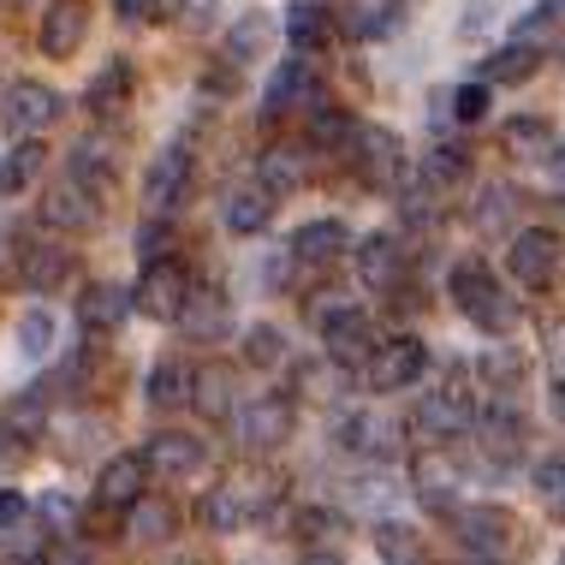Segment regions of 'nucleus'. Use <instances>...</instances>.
<instances>
[{"label": "nucleus", "instance_id": "f257e3e1", "mask_svg": "<svg viewBox=\"0 0 565 565\" xmlns=\"http://www.w3.org/2000/svg\"><path fill=\"white\" fill-rule=\"evenodd\" d=\"M447 292L458 303V316L477 322L482 333H494V340H507V333L518 328V298L494 280V268L477 263V256H465V263L447 274Z\"/></svg>", "mask_w": 565, "mask_h": 565}, {"label": "nucleus", "instance_id": "f03ea898", "mask_svg": "<svg viewBox=\"0 0 565 565\" xmlns=\"http://www.w3.org/2000/svg\"><path fill=\"white\" fill-rule=\"evenodd\" d=\"M310 322L322 328V345H328V363L340 370H363L375 351V322L358 310V303H316Z\"/></svg>", "mask_w": 565, "mask_h": 565}, {"label": "nucleus", "instance_id": "7ed1b4c3", "mask_svg": "<svg viewBox=\"0 0 565 565\" xmlns=\"http://www.w3.org/2000/svg\"><path fill=\"white\" fill-rule=\"evenodd\" d=\"M452 536L458 547H465L470 559H488V565H500L512 554V542H518V518L507 507H452Z\"/></svg>", "mask_w": 565, "mask_h": 565}, {"label": "nucleus", "instance_id": "20e7f679", "mask_svg": "<svg viewBox=\"0 0 565 565\" xmlns=\"http://www.w3.org/2000/svg\"><path fill=\"white\" fill-rule=\"evenodd\" d=\"M423 370H429V345L417 333H393V340H375L370 363H363V381L375 393H405L423 381Z\"/></svg>", "mask_w": 565, "mask_h": 565}, {"label": "nucleus", "instance_id": "39448f33", "mask_svg": "<svg viewBox=\"0 0 565 565\" xmlns=\"http://www.w3.org/2000/svg\"><path fill=\"white\" fill-rule=\"evenodd\" d=\"M345 156L358 167L363 185H375V191H393L405 179V143H399V131H387V126H358L345 143Z\"/></svg>", "mask_w": 565, "mask_h": 565}, {"label": "nucleus", "instance_id": "423d86ee", "mask_svg": "<svg viewBox=\"0 0 565 565\" xmlns=\"http://www.w3.org/2000/svg\"><path fill=\"white\" fill-rule=\"evenodd\" d=\"M470 423H477V399L465 387H435L411 411V429H417V440H429V447H447V440L470 435Z\"/></svg>", "mask_w": 565, "mask_h": 565}, {"label": "nucleus", "instance_id": "0eeeda50", "mask_svg": "<svg viewBox=\"0 0 565 565\" xmlns=\"http://www.w3.org/2000/svg\"><path fill=\"white\" fill-rule=\"evenodd\" d=\"M298 429V405L286 399V393H263V399H250L238 411V440H244V452H280L286 440H292Z\"/></svg>", "mask_w": 565, "mask_h": 565}, {"label": "nucleus", "instance_id": "6e6552de", "mask_svg": "<svg viewBox=\"0 0 565 565\" xmlns=\"http://www.w3.org/2000/svg\"><path fill=\"white\" fill-rule=\"evenodd\" d=\"M185 298H191V274L179 263H167V256H149V268L137 274V286H131V310L156 316V322H179Z\"/></svg>", "mask_w": 565, "mask_h": 565}, {"label": "nucleus", "instance_id": "1a4fd4ad", "mask_svg": "<svg viewBox=\"0 0 565 565\" xmlns=\"http://www.w3.org/2000/svg\"><path fill=\"white\" fill-rule=\"evenodd\" d=\"M60 114H66V108H60V89L36 84V78L7 84V96H0V126H7L12 137H42Z\"/></svg>", "mask_w": 565, "mask_h": 565}, {"label": "nucleus", "instance_id": "9d476101", "mask_svg": "<svg viewBox=\"0 0 565 565\" xmlns=\"http://www.w3.org/2000/svg\"><path fill=\"white\" fill-rule=\"evenodd\" d=\"M102 203H108V191L89 185L78 173H66L49 185V196H42V221H49L54 233H84V226L102 221Z\"/></svg>", "mask_w": 565, "mask_h": 565}, {"label": "nucleus", "instance_id": "9b49d317", "mask_svg": "<svg viewBox=\"0 0 565 565\" xmlns=\"http://www.w3.org/2000/svg\"><path fill=\"white\" fill-rule=\"evenodd\" d=\"M559 256H565V238L554 233V226H524V233H512L507 268H512V280H518V286L542 292V286L559 274Z\"/></svg>", "mask_w": 565, "mask_h": 565}, {"label": "nucleus", "instance_id": "f8f14e48", "mask_svg": "<svg viewBox=\"0 0 565 565\" xmlns=\"http://www.w3.org/2000/svg\"><path fill=\"white\" fill-rule=\"evenodd\" d=\"M470 429H477V440H482V452L494 458V465H512L518 452H524V411H518L507 393H494V399H488L482 411H477V423H470Z\"/></svg>", "mask_w": 565, "mask_h": 565}, {"label": "nucleus", "instance_id": "ddd939ff", "mask_svg": "<svg viewBox=\"0 0 565 565\" xmlns=\"http://www.w3.org/2000/svg\"><path fill=\"white\" fill-rule=\"evenodd\" d=\"M333 440H340V452L351 458H393L399 452V423L387 417V411H351V417L333 429Z\"/></svg>", "mask_w": 565, "mask_h": 565}, {"label": "nucleus", "instance_id": "4468645a", "mask_svg": "<svg viewBox=\"0 0 565 565\" xmlns=\"http://www.w3.org/2000/svg\"><path fill=\"white\" fill-rule=\"evenodd\" d=\"M19 280L36 298L60 292V286L72 280V250H66V244H54V238H30L24 250H19Z\"/></svg>", "mask_w": 565, "mask_h": 565}, {"label": "nucleus", "instance_id": "2eb2a0df", "mask_svg": "<svg viewBox=\"0 0 565 565\" xmlns=\"http://www.w3.org/2000/svg\"><path fill=\"white\" fill-rule=\"evenodd\" d=\"M84 36H89V7H84V0H54V7L42 12L36 42H42V54H49V60H72L84 49Z\"/></svg>", "mask_w": 565, "mask_h": 565}, {"label": "nucleus", "instance_id": "dca6fc26", "mask_svg": "<svg viewBox=\"0 0 565 565\" xmlns=\"http://www.w3.org/2000/svg\"><path fill=\"white\" fill-rule=\"evenodd\" d=\"M185 191H191V149L173 143V149H161V156L149 161V173H143V203L156 209V215H167V209H173Z\"/></svg>", "mask_w": 565, "mask_h": 565}, {"label": "nucleus", "instance_id": "f3484780", "mask_svg": "<svg viewBox=\"0 0 565 565\" xmlns=\"http://www.w3.org/2000/svg\"><path fill=\"white\" fill-rule=\"evenodd\" d=\"M351 250V226L345 221H303L298 233H292V244H286V256L292 263H303V268H328V263H340V256Z\"/></svg>", "mask_w": 565, "mask_h": 565}, {"label": "nucleus", "instance_id": "a211bd4d", "mask_svg": "<svg viewBox=\"0 0 565 565\" xmlns=\"http://www.w3.org/2000/svg\"><path fill=\"white\" fill-rule=\"evenodd\" d=\"M298 108H316V78H310V60H280L274 78L263 89V114L268 119H286Z\"/></svg>", "mask_w": 565, "mask_h": 565}, {"label": "nucleus", "instance_id": "6ab92c4d", "mask_svg": "<svg viewBox=\"0 0 565 565\" xmlns=\"http://www.w3.org/2000/svg\"><path fill=\"white\" fill-rule=\"evenodd\" d=\"M143 465H149V477H167V482L196 477V470H203V440L185 435V429H161L143 447Z\"/></svg>", "mask_w": 565, "mask_h": 565}, {"label": "nucleus", "instance_id": "aec40b11", "mask_svg": "<svg viewBox=\"0 0 565 565\" xmlns=\"http://www.w3.org/2000/svg\"><path fill=\"white\" fill-rule=\"evenodd\" d=\"M137 494H149V465H143V452L108 458V465H102V477H96V507L126 512Z\"/></svg>", "mask_w": 565, "mask_h": 565}, {"label": "nucleus", "instance_id": "412c9836", "mask_svg": "<svg viewBox=\"0 0 565 565\" xmlns=\"http://www.w3.org/2000/svg\"><path fill=\"white\" fill-rule=\"evenodd\" d=\"M179 328H185L196 345H215V340H226V328H233V303H226V292H215V286H191L185 310H179Z\"/></svg>", "mask_w": 565, "mask_h": 565}, {"label": "nucleus", "instance_id": "4be33fe9", "mask_svg": "<svg viewBox=\"0 0 565 565\" xmlns=\"http://www.w3.org/2000/svg\"><path fill=\"white\" fill-rule=\"evenodd\" d=\"M131 316V292L126 286H108V280H96V286H84V298H78V328L89 333V340H108V333H119V322Z\"/></svg>", "mask_w": 565, "mask_h": 565}, {"label": "nucleus", "instance_id": "5701e85b", "mask_svg": "<svg viewBox=\"0 0 565 565\" xmlns=\"http://www.w3.org/2000/svg\"><path fill=\"white\" fill-rule=\"evenodd\" d=\"M358 280L375 286V292H393V286L405 280V250L393 233H370L358 244Z\"/></svg>", "mask_w": 565, "mask_h": 565}, {"label": "nucleus", "instance_id": "b1692460", "mask_svg": "<svg viewBox=\"0 0 565 565\" xmlns=\"http://www.w3.org/2000/svg\"><path fill=\"white\" fill-rule=\"evenodd\" d=\"M131 89H137V78H131V60H108V66L89 78V89H84V108L96 114V119H119L131 108Z\"/></svg>", "mask_w": 565, "mask_h": 565}, {"label": "nucleus", "instance_id": "393cba45", "mask_svg": "<svg viewBox=\"0 0 565 565\" xmlns=\"http://www.w3.org/2000/svg\"><path fill=\"white\" fill-rule=\"evenodd\" d=\"M274 42V19L263 7L238 12L233 24H226V42H221V60H233V66H250V60H263V49Z\"/></svg>", "mask_w": 565, "mask_h": 565}, {"label": "nucleus", "instance_id": "a878e982", "mask_svg": "<svg viewBox=\"0 0 565 565\" xmlns=\"http://www.w3.org/2000/svg\"><path fill=\"white\" fill-rule=\"evenodd\" d=\"M191 405L203 411L209 423H226V411L238 405V381L226 363H203V370H191Z\"/></svg>", "mask_w": 565, "mask_h": 565}, {"label": "nucleus", "instance_id": "bb28decb", "mask_svg": "<svg viewBox=\"0 0 565 565\" xmlns=\"http://www.w3.org/2000/svg\"><path fill=\"white\" fill-rule=\"evenodd\" d=\"M411 482H417V500L429 512H452L458 507V465H452L447 452H423L417 458V477H411Z\"/></svg>", "mask_w": 565, "mask_h": 565}, {"label": "nucleus", "instance_id": "cd10ccee", "mask_svg": "<svg viewBox=\"0 0 565 565\" xmlns=\"http://www.w3.org/2000/svg\"><path fill=\"white\" fill-rule=\"evenodd\" d=\"M500 143H507V156H518V161H554V156H559V131L547 126V119H536V114L507 119Z\"/></svg>", "mask_w": 565, "mask_h": 565}, {"label": "nucleus", "instance_id": "c85d7f7f", "mask_svg": "<svg viewBox=\"0 0 565 565\" xmlns=\"http://www.w3.org/2000/svg\"><path fill=\"white\" fill-rule=\"evenodd\" d=\"M310 185V149L298 143H274L263 156V191L268 196H286V191H303Z\"/></svg>", "mask_w": 565, "mask_h": 565}, {"label": "nucleus", "instance_id": "c756f323", "mask_svg": "<svg viewBox=\"0 0 565 565\" xmlns=\"http://www.w3.org/2000/svg\"><path fill=\"white\" fill-rule=\"evenodd\" d=\"M42 161H49L42 137H19V143L0 156V196H24V191L42 179Z\"/></svg>", "mask_w": 565, "mask_h": 565}, {"label": "nucleus", "instance_id": "7c9ffc66", "mask_svg": "<svg viewBox=\"0 0 565 565\" xmlns=\"http://www.w3.org/2000/svg\"><path fill=\"white\" fill-rule=\"evenodd\" d=\"M536 72H542V49L536 42H518V36L482 60V84H530Z\"/></svg>", "mask_w": 565, "mask_h": 565}, {"label": "nucleus", "instance_id": "2f4dec72", "mask_svg": "<svg viewBox=\"0 0 565 565\" xmlns=\"http://www.w3.org/2000/svg\"><path fill=\"white\" fill-rule=\"evenodd\" d=\"M221 221H226V233H263V226L274 221V196L263 185L226 191L221 196Z\"/></svg>", "mask_w": 565, "mask_h": 565}, {"label": "nucleus", "instance_id": "473e14b6", "mask_svg": "<svg viewBox=\"0 0 565 565\" xmlns=\"http://www.w3.org/2000/svg\"><path fill=\"white\" fill-rule=\"evenodd\" d=\"M30 524H36V536H54V542H78L84 536V512L72 494H42L36 507H30Z\"/></svg>", "mask_w": 565, "mask_h": 565}, {"label": "nucleus", "instance_id": "72a5a7b5", "mask_svg": "<svg viewBox=\"0 0 565 565\" xmlns=\"http://www.w3.org/2000/svg\"><path fill=\"white\" fill-rule=\"evenodd\" d=\"M417 179H423V191H458V185L470 179V149L435 143L429 156L417 161Z\"/></svg>", "mask_w": 565, "mask_h": 565}, {"label": "nucleus", "instance_id": "f704fd0d", "mask_svg": "<svg viewBox=\"0 0 565 565\" xmlns=\"http://www.w3.org/2000/svg\"><path fill=\"white\" fill-rule=\"evenodd\" d=\"M340 30H345L351 42L387 36V30H399V0H351L345 19H340Z\"/></svg>", "mask_w": 565, "mask_h": 565}, {"label": "nucleus", "instance_id": "c9c22d12", "mask_svg": "<svg viewBox=\"0 0 565 565\" xmlns=\"http://www.w3.org/2000/svg\"><path fill=\"white\" fill-rule=\"evenodd\" d=\"M226 488H233V500L244 507V524L280 507V477L274 470H238V477H226Z\"/></svg>", "mask_w": 565, "mask_h": 565}, {"label": "nucleus", "instance_id": "e433bc0d", "mask_svg": "<svg viewBox=\"0 0 565 565\" xmlns=\"http://www.w3.org/2000/svg\"><path fill=\"white\" fill-rule=\"evenodd\" d=\"M173 530H179V512L167 507V500L137 494L131 507H126V536L131 542H161V536H173Z\"/></svg>", "mask_w": 565, "mask_h": 565}, {"label": "nucleus", "instance_id": "4c0bfd02", "mask_svg": "<svg viewBox=\"0 0 565 565\" xmlns=\"http://www.w3.org/2000/svg\"><path fill=\"white\" fill-rule=\"evenodd\" d=\"M286 36H292L298 54H316L333 36V19L322 7H310V0H298V7H286Z\"/></svg>", "mask_w": 565, "mask_h": 565}, {"label": "nucleus", "instance_id": "58836bf2", "mask_svg": "<svg viewBox=\"0 0 565 565\" xmlns=\"http://www.w3.org/2000/svg\"><path fill=\"white\" fill-rule=\"evenodd\" d=\"M42 423H49V393H42V387H24L19 399L0 411V429H12L19 440H36Z\"/></svg>", "mask_w": 565, "mask_h": 565}, {"label": "nucleus", "instance_id": "ea45409f", "mask_svg": "<svg viewBox=\"0 0 565 565\" xmlns=\"http://www.w3.org/2000/svg\"><path fill=\"white\" fill-rule=\"evenodd\" d=\"M149 405L156 411L191 405V370L185 363H156V375H149Z\"/></svg>", "mask_w": 565, "mask_h": 565}, {"label": "nucleus", "instance_id": "a19ab883", "mask_svg": "<svg viewBox=\"0 0 565 565\" xmlns=\"http://www.w3.org/2000/svg\"><path fill=\"white\" fill-rule=\"evenodd\" d=\"M12 340H19V358H49L54 351V310H24L19 328H12Z\"/></svg>", "mask_w": 565, "mask_h": 565}, {"label": "nucleus", "instance_id": "79ce46f5", "mask_svg": "<svg viewBox=\"0 0 565 565\" xmlns=\"http://www.w3.org/2000/svg\"><path fill=\"white\" fill-rule=\"evenodd\" d=\"M196 518H203V530H215V536H233V530L244 524V507L233 500V488H209L203 494V507H196Z\"/></svg>", "mask_w": 565, "mask_h": 565}, {"label": "nucleus", "instance_id": "37998d69", "mask_svg": "<svg viewBox=\"0 0 565 565\" xmlns=\"http://www.w3.org/2000/svg\"><path fill=\"white\" fill-rule=\"evenodd\" d=\"M351 131H358V126H351V114L328 108V102H322V108H316V119H310V143H316V149H328V156H345Z\"/></svg>", "mask_w": 565, "mask_h": 565}, {"label": "nucleus", "instance_id": "c03bdc74", "mask_svg": "<svg viewBox=\"0 0 565 565\" xmlns=\"http://www.w3.org/2000/svg\"><path fill=\"white\" fill-rule=\"evenodd\" d=\"M482 381H488V393H512L518 381H524V358H518L512 345H488L482 351Z\"/></svg>", "mask_w": 565, "mask_h": 565}, {"label": "nucleus", "instance_id": "a18cd8bd", "mask_svg": "<svg viewBox=\"0 0 565 565\" xmlns=\"http://www.w3.org/2000/svg\"><path fill=\"white\" fill-rule=\"evenodd\" d=\"M244 363H250V370H274V363H286V333L268 328V322H256L250 333H244Z\"/></svg>", "mask_w": 565, "mask_h": 565}, {"label": "nucleus", "instance_id": "49530a36", "mask_svg": "<svg viewBox=\"0 0 565 565\" xmlns=\"http://www.w3.org/2000/svg\"><path fill=\"white\" fill-rule=\"evenodd\" d=\"M488 102H494V84H458L447 96V114L458 119V126H477V119H488Z\"/></svg>", "mask_w": 565, "mask_h": 565}, {"label": "nucleus", "instance_id": "de8ad7c7", "mask_svg": "<svg viewBox=\"0 0 565 565\" xmlns=\"http://www.w3.org/2000/svg\"><path fill=\"white\" fill-rule=\"evenodd\" d=\"M512 209H518V191L512 185H488L477 196V226H482V233H494V226H507Z\"/></svg>", "mask_w": 565, "mask_h": 565}, {"label": "nucleus", "instance_id": "09e8293b", "mask_svg": "<svg viewBox=\"0 0 565 565\" xmlns=\"http://www.w3.org/2000/svg\"><path fill=\"white\" fill-rule=\"evenodd\" d=\"M49 554H42V542L19 536V530H0V565H42Z\"/></svg>", "mask_w": 565, "mask_h": 565}, {"label": "nucleus", "instance_id": "8fccbe9b", "mask_svg": "<svg viewBox=\"0 0 565 565\" xmlns=\"http://www.w3.org/2000/svg\"><path fill=\"white\" fill-rule=\"evenodd\" d=\"M24 524H30V500L0 488V530H24Z\"/></svg>", "mask_w": 565, "mask_h": 565}, {"label": "nucleus", "instance_id": "3c124183", "mask_svg": "<svg viewBox=\"0 0 565 565\" xmlns=\"http://www.w3.org/2000/svg\"><path fill=\"white\" fill-rule=\"evenodd\" d=\"M536 488H542L547 500L565 488V452H554V458H542V465H536Z\"/></svg>", "mask_w": 565, "mask_h": 565}, {"label": "nucleus", "instance_id": "603ef678", "mask_svg": "<svg viewBox=\"0 0 565 565\" xmlns=\"http://www.w3.org/2000/svg\"><path fill=\"white\" fill-rule=\"evenodd\" d=\"M351 488H358V494H351L358 507H381V500H387V482H381V477H363V482H351Z\"/></svg>", "mask_w": 565, "mask_h": 565}, {"label": "nucleus", "instance_id": "864d4df0", "mask_svg": "<svg viewBox=\"0 0 565 565\" xmlns=\"http://www.w3.org/2000/svg\"><path fill=\"white\" fill-rule=\"evenodd\" d=\"M114 12L126 24H143V19H156V0H114Z\"/></svg>", "mask_w": 565, "mask_h": 565}, {"label": "nucleus", "instance_id": "5fc2aeb1", "mask_svg": "<svg viewBox=\"0 0 565 565\" xmlns=\"http://www.w3.org/2000/svg\"><path fill=\"white\" fill-rule=\"evenodd\" d=\"M19 458H24V440L12 435V429H0V470H12Z\"/></svg>", "mask_w": 565, "mask_h": 565}, {"label": "nucleus", "instance_id": "6e6d98bb", "mask_svg": "<svg viewBox=\"0 0 565 565\" xmlns=\"http://www.w3.org/2000/svg\"><path fill=\"white\" fill-rule=\"evenodd\" d=\"M333 524V512H298V530L303 536H316V530H328Z\"/></svg>", "mask_w": 565, "mask_h": 565}, {"label": "nucleus", "instance_id": "4d7b16f0", "mask_svg": "<svg viewBox=\"0 0 565 565\" xmlns=\"http://www.w3.org/2000/svg\"><path fill=\"white\" fill-rule=\"evenodd\" d=\"M554 417L565 423V381H554Z\"/></svg>", "mask_w": 565, "mask_h": 565}, {"label": "nucleus", "instance_id": "13d9d810", "mask_svg": "<svg viewBox=\"0 0 565 565\" xmlns=\"http://www.w3.org/2000/svg\"><path fill=\"white\" fill-rule=\"evenodd\" d=\"M303 565H345V559H340V554H310Z\"/></svg>", "mask_w": 565, "mask_h": 565}, {"label": "nucleus", "instance_id": "bf43d9fd", "mask_svg": "<svg viewBox=\"0 0 565 565\" xmlns=\"http://www.w3.org/2000/svg\"><path fill=\"white\" fill-rule=\"evenodd\" d=\"M554 512H559V518H565V488H559V494H554Z\"/></svg>", "mask_w": 565, "mask_h": 565}, {"label": "nucleus", "instance_id": "052dcab7", "mask_svg": "<svg viewBox=\"0 0 565 565\" xmlns=\"http://www.w3.org/2000/svg\"><path fill=\"white\" fill-rule=\"evenodd\" d=\"M19 7H24V0H19Z\"/></svg>", "mask_w": 565, "mask_h": 565}, {"label": "nucleus", "instance_id": "680f3d73", "mask_svg": "<svg viewBox=\"0 0 565 565\" xmlns=\"http://www.w3.org/2000/svg\"><path fill=\"white\" fill-rule=\"evenodd\" d=\"M185 565H191V559H185Z\"/></svg>", "mask_w": 565, "mask_h": 565}]
</instances>
